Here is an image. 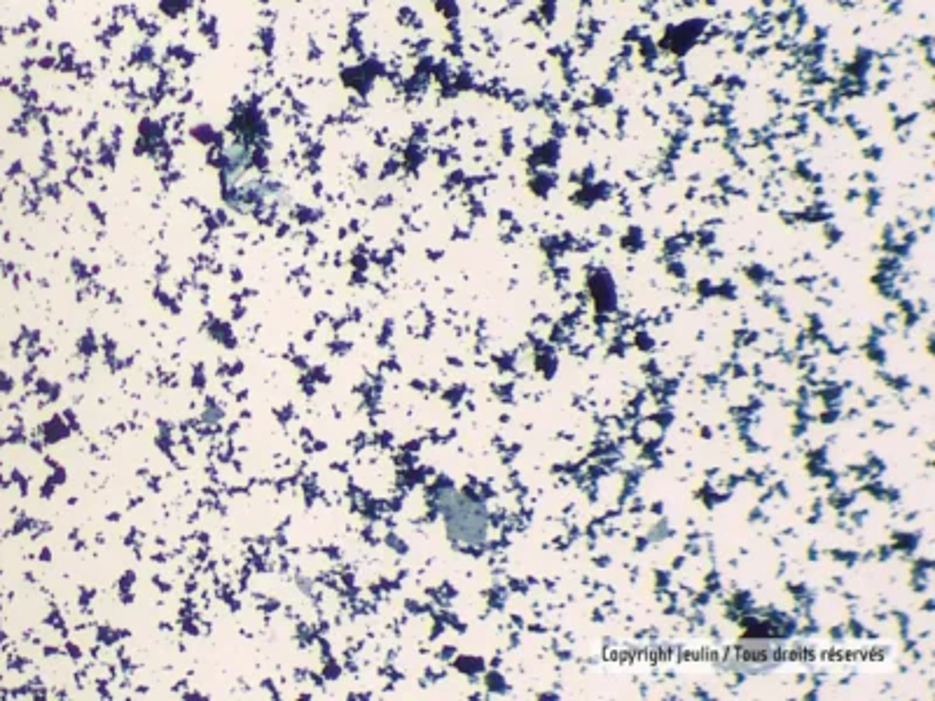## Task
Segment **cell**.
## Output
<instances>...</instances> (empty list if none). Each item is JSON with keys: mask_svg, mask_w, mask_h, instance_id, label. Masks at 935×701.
<instances>
[{"mask_svg": "<svg viewBox=\"0 0 935 701\" xmlns=\"http://www.w3.org/2000/svg\"><path fill=\"white\" fill-rule=\"evenodd\" d=\"M442 510H445L449 531H452L454 538L466 540V543H477V540L484 538L487 519H484L477 505L463 501L456 494H449L447 501L442 503Z\"/></svg>", "mask_w": 935, "mask_h": 701, "instance_id": "6da1fadb", "label": "cell"}]
</instances>
